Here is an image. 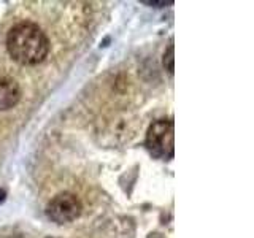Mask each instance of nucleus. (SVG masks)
<instances>
[{
    "label": "nucleus",
    "instance_id": "423d86ee",
    "mask_svg": "<svg viewBox=\"0 0 254 238\" xmlns=\"http://www.w3.org/2000/svg\"><path fill=\"white\" fill-rule=\"evenodd\" d=\"M143 3H146V5H161V6H165V5H172L173 2H146V0H143Z\"/></svg>",
    "mask_w": 254,
    "mask_h": 238
},
{
    "label": "nucleus",
    "instance_id": "20e7f679",
    "mask_svg": "<svg viewBox=\"0 0 254 238\" xmlns=\"http://www.w3.org/2000/svg\"><path fill=\"white\" fill-rule=\"evenodd\" d=\"M21 99V87L13 78L0 76V111L13 108Z\"/></svg>",
    "mask_w": 254,
    "mask_h": 238
},
{
    "label": "nucleus",
    "instance_id": "f257e3e1",
    "mask_svg": "<svg viewBox=\"0 0 254 238\" xmlns=\"http://www.w3.org/2000/svg\"><path fill=\"white\" fill-rule=\"evenodd\" d=\"M6 48L21 65H37L50 53V40L34 22H18L6 35Z\"/></svg>",
    "mask_w": 254,
    "mask_h": 238
},
{
    "label": "nucleus",
    "instance_id": "7ed1b4c3",
    "mask_svg": "<svg viewBox=\"0 0 254 238\" xmlns=\"http://www.w3.org/2000/svg\"><path fill=\"white\" fill-rule=\"evenodd\" d=\"M81 202L78 200L76 195L70 192H64L56 195L53 200L48 203L46 214L56 224H68L75 221L81 214Z\"/></svg>",
    "mask_w": 254,
    "mask_h": 238
},
{
    "label": "nucleus",
    "instance_id": "39448f33",
    "mask_svg": "<svg viewBox=\"0 0 254 238\" xmlns=\"http://www.w3.org/2000/svg\"><path fill=\"white\" fill-rule=\"evenodd\" d=\"M173 45H170L169 46V50H167V53H165V56H164V65H165V68L169 70V73H173Z\"/></svg>",
    "mask_w": 254,
    "mask_h": 238
},
{
    "label": "nucleus",
    "instance_id": "f03ea898",
    "mask_svg": "<svg viewBox=\"0 0 254 238\" xmlns=\"http://www.w3.org/2000/svg\"><path fill=\"white\" fill-rule=\"evenodd\" d=\"M173 133L175 125L170 119H159L149 125L146 133V148L157 159L173 157Z\"/></svg>",
    "mask_w": 254,
    "mask_h": 238
},
{
    "label": "nucleus",
    "instance_id": "0eeeda50",
    "mask_svg": "<svg viewBox=\"0 0 254 238\" xmlns=\"http://www.w3.org/2000/svg\"><path fill=\"white\" fill-rule=\"evenodd\" d=\"M5 197H6V192H5L3 189H0V203L5 200Z\"/></svg>",
    "mask_w": 254,
    "mask_h": 238
}]
</instances>
